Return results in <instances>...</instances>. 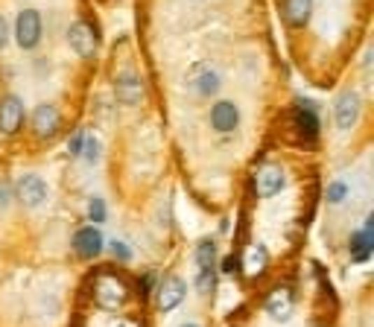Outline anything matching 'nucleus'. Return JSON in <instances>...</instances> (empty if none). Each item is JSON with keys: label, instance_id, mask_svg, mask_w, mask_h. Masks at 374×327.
<instances>
[{"label": "nucleus", "instance_id": "f257e3e1", "mask_svg": "<svg viewBox=\"0 0 374 327\" xmlns=\"http://www.w3.org/2000/svg\"><path fill=\"white\" fill-rule=\"evenodd\" d=\"M15 41H18L21 50H36L41 41V15L36 9H24L18 12V21H15Z\"/></svg>", "mask_w": 374, "mask_h": 327}, {"label": "nucleus", "instance_id": "f03ea898", "mask_svg": "<svg viewBox=\"0 0 374 327\" xmlns=\"http://www.w3.org/2000/svg\"><path fill=\"white\" fill-rule=\"evenodd\" d=\"M129 298V289L120 277H100L96 284V304L103 310H120Z\"/></svg>", "mask_w": 374, "mask_h": 327}, {"label": "nucleus", "instance_id": "7ed1b4c3", "mask_svg": "<svg viewBox=\"0 0 374 327\" xmlns=\"http://www.w3.org/2000/svg\"><path fill=\"white\" fill-rule=\"evenodd\" d=\"M287 184V175L281 167H260L254 173V193L260 199H272V196H278Z\"/></svg>", "mask_w": 374, "mask_h": 327}, {"label": "nucleus", "instance_id": "20e7f679", "mask_svg": "<svg viewBox=\"0 0 374 327\" xmlns=\"http://www.w3.org/2000/svg\"><path fill=\"white\" fill-rule=\"evenodd\" d=\"M18 202L24 205V208H38L44 199H47V182L41 175H36V173H29V175H24L21 182H18Z\"/></svg>", "mask_w": 374, "mask_h": 327}, {"label": "nucleus", "instance_id": "39448f33", "mask_svg": "<svg viewBox=\"0 0 374 327\" xmlns=\"http://www.w3.org/2000/svg\"><path fill=\"white\" fill-rule=\"evenodd\" d=\"M21 126H24V103L9 94L0 100V135H15Z\"/></svg>", "mask_w": 374, "mask_h": 327}, {"label": "nucleus", "instance_id": "423d86ee", "mask_svg": "<svg viewBox=\"0 0 374 327\" xmlns=\"http://www.w3.org/2000/svg\"><path fill=\"white\" fill-rule=\"evenodd\" d=\"M68 44L73 47V53L82 56V59H91L96 53V36H94V29L85 21H76L68 29Z\"/></svg>", "mask_w": 374, "mask_h": 327}, {"label": "nucleus", "instance_id": "0eeeda50", "mask_svg": "<svg viewBox=\"0 0 374 327\" xmlns=\"http://www.w3.org/2000/svg\"><path fill=\"white\" fill-rule=\"evenodd\" d=\"M73 252L79 257H85V260H94L96 254L103 252V234H100V228H79L76 237H73Z\"/></svg>", "mask_w": 374, "mask_h": 327}, {"label": "nucleus", "instance_id": "6e6552de", "mask_svg": "<svg viewBox=\"0 0 374 327\" xmlns=\"http://www.w3.org/2000/svg\"><path fill=\"white\" fill-rule=\"evenodd\" d=\"M333 117H336V126L343 129V132H348V129H351L357 120H360V96H357L354 91H345V94L336 100Z\"/></svg>", "mask_w": 374, "mask_h": 327}, {"label": "nucleus", "instance_id": "1a4fd4ad", "mask_svg": "<svg viewBox=\"0 0 374 327\" xmlns=\"http://www.w3.org/2000/svg\"><path fill=\"white\" fill-rule=\"evenodd\" d=\"M222 85V79L214 68H208V64H196V68L190 71V88L196 91L199 96H214Z\"/></svg>", "mask_w": 374, "mask_h": 327}, {"label": "nucleus", "instance_id": "9d476101", "mask_svg": "<svg viewBox=\"0 0 374 327\" xmlns=\"http://www.w3.org/2000/svg\"><path fill=\"white\" fill-rule=\"evenodd\" d=\"M59 123H62L59 108L50 106V103H44V106H38L36 111H32V129H36L38 138H53L59 132Z\"/></svg>", "mask_w": 374, "mask_h": 327}, {"label": "nucleus", "instance_id": "9b49d317", "mask_svg": "<svg viewBox=\"0 0 374 327\" xmlns=\"http://www.w3.org/2000/svg\"><path fill=\"white\" fill-rule=\"evenodd\" d=\"M237 123H240V111H237L234 103H229V100L214 103V108H210V126H214L217 132L229 135L237 129Z\"/></svg>", "mask_w": 374, "mask_h": 327}, {"label": "nucleus", "instance_id": "f8f14e48", "mask_svg": "<svg viewBox=\"0 0 374 327\" xmlns=\"http://www.w3.org/2000/svg\"><path fill=\"white\" fill-rule=\"evenodd\" d=\"M185 296H187V286H185L182 277H170V281H164L158 289V310L170 313V310H175L185 301Z\"/></svg>", "mask_w": 374, "mask_h": 327}, {"label": "nucleus", "instance_id": "ddd939ff", "mask_svg": "<svg viewBox=\"0 0 374 327\" xmlns=\"http://www.w3.org/2000/svg\"><path fill=\"white\" fill-rule=\"evenodd\" d=\"M115 94L123 106H138L143 100V85L135 73H123L115 79Z\"/></svg>", "mask_w": 374, "mask_h": 327}, {"label": "nucleus", "instance_id": "4468645a", "mask_svg": "<svg viewBox=\"0 0 374 327\" xmlns=\"http://www.w3.org/2000/svg\"><path fill=\"white\" fill-rule=\"evenodd\" d=\"M313 15V0H284V18L289 27H307V21H310Z\"/></svg>", "mask_w": 374, "mask_h": 327}, {"label": "nucleus", "instance_id": "2eb2a0df", "mask_svg": "<svg viewBox=\"0 0 374 327\" xmlns=\"http://www.w3.org/2000/svg\"><path fill=\"white\" fill-rule=\"evenodd\" d=\"M371 249H374V225L368 219L363 231H357L351 237V257L357 260V263H366V260L371 257Z\"/></svg>", "mask_w": 374, "mask_h": 327}, {"label": "nucleus", "instance_id": "dca6fc26", "mask_svg": "<svg viewBox=\"0 0 374 327\" xmlns=\"http://www.w3.org/2000/svg\"><path fill=\"white\" fill-rule=\"evenodd\" d=\"M266 313L275 321H287L292 316V292L289 289H275L266 298Z\"/></svg>", "mask_w": 374, "mask_h": 327}, {"label": "nucleus", "instance_id": "f3484780", "mask_svg": "<svg viewBox=\"0 0 374 327\" xmlns=\"http://www.w3.org/2000/svg\"><path fill=\"white\" fill-rule=\"evenodd\" d=\"M296 126H299V132L304 135L307 143H313L319 138V117H316V111L310 108V103H304L296 111Z\"/></svg>", "mask_w": 374, "mask_h": 327}, {"label": "nucleus", "instance_id": "a211bd4d", "mask_svg": "<svg viewBox=\"0 0 374 327\" xmlns=\"http://www.w3.org/2000/svg\"><path fill=\"white\" fill-rule=\"evenodd\" d=\"M266 263H269L266 245H252L249 254H246V269H249V275H260V272L266 269Z\"/></svg>", "mask_w": 374, "mask_h": 327}, {"label": "nucleus", "instance_id": "6ab92c4d", "mask_svg": "<svg viewBox=\"0 0 374 327\" xmlns=\"http://www.w3.org/2000/svg\"><path fill=\"white\" fill-rule=\"evenodd\" d=\"M196 263H199V269H214V263H217V245H214V240H202L196 245Z\"/></svg>", "mask_w": 374, "mask_h": 327}, {"label": "nucleus", "instance_id": "aec40b11", "mask_svg": "<svg viewBox=\"0 0 374 327\" xmlns=\"http://www.w3.org/2000/svg\"><path fill=\"white\" fill-rule=\"evenodd\" d=\"M79 155H85V161L94 164L96 158H100V140L91 138V135H85V138H82V152H79Z\"/></svg>", "mask_w": 374, "mask_h": 327}, {"label": "nucleus", "instance_id": "412c9836", "mask_svg": "<svg viewBox=\"0 0 374 327\" xmlns=\"http://www.w3.org/2000/svg\"><path fill=\"white\" fill-rule=\"evenodd\" d=\"M214 284H217L214 269H199V275H196V289H199V292H210V289H214Z\"/></svg>", "mask_w": 374, "mask_h": 327}, {"label": "nucleus", "instance_id": "4be33fe9", "mask_svg": "<svg viewBox=\"0 0 374 327\" xmlns=\"http://www.w3.org/2000/svg\"><path fill=\"white\" fill-rule=\"evenodd\" d=\"M345 193H348V184H345V182H333V184L328 187V202H331V205H339V202L345 199Z\"/></svg>", "mask_w": 374, "mask_h": 327}, {"label": "nucleus", "instance_id": "5701e85b", "mask_svg": "<svg viewBox=\"0 0 374 327\" xmlns=\"http://www.w3.org/2000/svg\"><path fill=\"white\" fill-rule=\"evenodd\" d=\"M88 217H91V222H103V219H106V205H103V199H91Z\"/></svg>", "mask_w": 374, "mask_h": 327}, {"label": "nucleus", "instance_id": "b1692460", "mask_svg": "<svg viewBox=\"0 0 374 327\" xmlns=\"http://www.w3.org/2000/svg\"><path fill=\"white\" fill-rule=\"evenodd\" d=\"M111 254H115V257H120V260H129V257H132V252H129L120 240H115V242H111Z\"/></svg>", "mask_w": 374, "mask_h": 327}, {"label": "nucleus", "instance_id": "393cba45", "mask_svg": "<svg viewBox=\"0 0 374 327\" xmlns=\"http://www.w3.org/2000/svg\"><path fill=\"white\" fill-rule=\"evenodd\" d=\"M9 44V24H6V18L0 15V50Z\"/></svg>", "mask_w": 374, "mask_h": 327}, {"label": "nucleus", "instance_id": "a878e982", "mask_svg": "<svg viewBox=\"0 0 374 327\" xmlns=\"http://www.w3.org/2000/svg\"><path fill=\"white\" fill-rule=\"evenodd\" d=\"M9 205V182L6 178H0V210Z\"/></svg>", "mask_w": 374, "mask_h": 327}, {"label": "nucleus", "instance_id": "bb28decb", "mask_svg": "<svg viewBox=\"0 0 374 327\" xmlns=\"http://www.w3.org/2000/svg\"><path fill=\"white\" fill-rule=\"evenodd\" d=\"M82 132H76L73 135V140H71V146H68V150H71V155H79V152H82Z\"/></svg>", "mask_w": 374, "mask_h": 327}, {"label": "nucleus", "instance_id": "cd10ccee", "mask_svg": "<svg viewBox=\"0 0 374 327\" xmlns=\"http://www.w3.org/2000/svg\"><path fill=\"white\" fill-rule=\"evenodd\" d=\"M117 327H138L135 321H123V324H117Z\"/></svg>", "mask_w": 374, "mask_h": 327}, {"label": "nucleus", "instance_id": "c85d7f7f", "mask_svg": "<svg viewBox=\"0 0 374 327\" xmlns=\"http://www.w3.org/2000/svg\"><path fill=\"white\" fill-rule=\"evenodd\" d=\"M178 327H199V324H178Z\"/></svg>", "mask_w": 374, "mask_h": 327}]
</instances>
